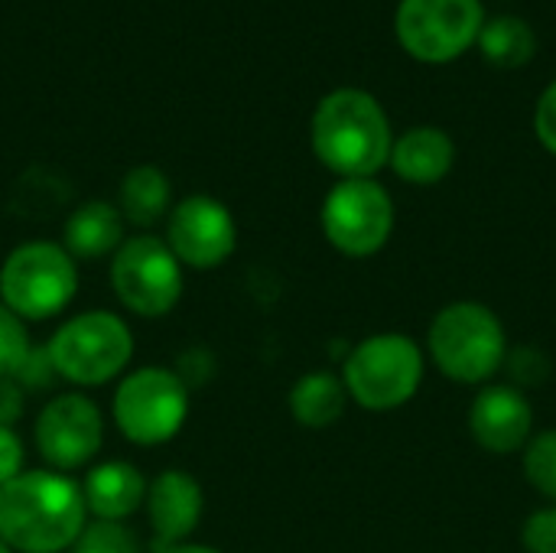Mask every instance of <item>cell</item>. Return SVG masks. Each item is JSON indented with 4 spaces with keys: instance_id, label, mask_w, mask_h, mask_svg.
<instances>
[{
    "instance_id": "obj_1",
    "label": "cell",
    "mask_w": 556,
    "mask_h": 553,
    "mask_svg": "<svg viewBox=\"0 0 556 553\" xmlns=\"http://www.w3.org/2000/svg\"><path fill=\"white\" fill-rule=\"evenodd\" d=\"M85 499L62 473H20L0 486V541L20 553L68 551L85 531Z\"/></svg>"
},
{
    "instance_id": "obj_2",
    "label": "cell",
    "mask_w": 556,
    "mask_h": 553,
    "mask_svg": "<svg viewBox=\"0 0 556 553\" xmlns=\"http://www.w3.org/2000/svg\"><path fill=\"white\" fill-rule=\"evenodd\" d=\"M391 127L381 104L358 88L326 95L313 117V150L342 179H371L391 160Z\"/></svg>"
},
{
    "instance_id": "obj_3",
    "label": "cell",
    "mask_w": 556,
    "mask_h": 553,
    "mask_svg": "<svg viewBox=\"0 0 556 553\" xmlns=\"http://www.w3.org/2000/svg\"><path fill=\"white\" fill-rule=\"evenodd\" d=\"M427 345L433 365L459 385H482L508 362V336L502 319L472 300L443 306L430 323Z\"/></svg>"
},
{
    "instance_id": "obj_4",
    "label": "cell",
    "mask_w": 556,
    "mask_h": 553,
    "mask_svg": "<svg viewBox=\"0 0 556 553\" xmlns=\"http://www.w3.org/2000/svg\"><path fill=\"white\" fill-rule=\"evenodd\" d=\"M424 381V349L401 332H378L362 339L342 368V385L365 411L404 407Z\"/></svg>"
},
{
    "instance_id": "obj_5",
    "label": "cell",
    "mask_w": 556,
    "mask_h": 553,
    "mask_svg": "<svg viewBox=\"0 0 556 553\" xmlns=\"http://www.w3.org/2000/svg\"><path fill=\"white\" fill-rule=\"evenodd\" d=\"M78 290L75 257L52 241L13 248L0 267V303L23 323L59 316Z\"/></svg>"
},
{
    "instance_id": "obj_6",
    "label": "cell",
    "mask_w": 556,
    "mask_h": 553,
    "mask_svg": "<svg viewBox=\"0 0 556 553\" xmlns=\"http://www.w3.org/2000/svg\"><path fill=\"white\" fill-rule=\"evenodd\" d=\"M134 355V336L114 313L91 310L65 326L49 342V365L72 385L94 388L117 378Z\"/></svg>"
},
{
    "instance_id": "obj_7",
    "label": "cell",
    "mask_w": 556,
    "mask_h": 553,
    "mask_svg": "<svg viewBox=\"0 0 556 553\" xmlns=\"http://www.w3.org/2000/svg\"><path fill=\"white\" fill-rule=\"evenodd\" d=\"M189 414V391L169 368H140L127 375L114 394V424L137 447L173 440Z\"/></svg>"
},
{
    "instance_id": "obj_8",
    "label": "cell",
    "mask_w": 556,
    "mask_h": 553,
    "mask_svg": "<svg viewBox=\"0 0 556 553\" xmlns=\"http://www.w3.org/2000/svg\"><path fill=\"white\" fill-rule=\"evenodd\" d=\"M111 284H114L117 300L130 313L143 319H156V316H166L179 303L182 267L166 241L153 235H140V238H127L114 251Z\"/></svg>"
},
{
    "instance_id": "obj_9",
    "label": "cell",
    "mask_w": 556,
    "mask_h": 553,
    "mask_svg": "<svg viewBox=\"0 0 556 553\" xmlns=\"http://www.w3.org/2000/svg\"><path fill=\"white\" fill-rule=\"evenodd\" d=\"M323 231L349 257L378 254L394 231V202L375 179H342L323 202Z\"/></svg>"
},
{
    "instance_id": "obj_10",
    "label": "cell",
    "mask_w": 556,
    "mask_h": 553,
    "mask_svg": "<svg viewBox=\"0 0 556 553\" xmlns=\"http://www.w3.org/2000/svg\"><path fill=\"white\" fill-rule=\"evenodd\" d=\"M482 33L479 0H404L397 36L424 62H446L466 52Z\"/></svg>"
},
{
    "instance_id": "obj_11",
    "label": "cell",
    "mask_w": 556,
    "mask_h": 553,
    "mask_svg": "<svg viewBox=\"0 0 556 553\" xmlns=\"http://www.w3.org/2000/svg\"><path fill=\"white\" fill-rule=\"evenodd\" d=\"M101 440H104L101 411L85 394L52 398L36 420L39 456L59 473L78 469L88 460H94L101 450Z\"/></svg>"
},
{
    "instance_id": "obj_12",
    "label": "cell",
    "mask_w": 556,
    "mask_h": 553,
    "mask_svg": "<svg viewBox=\"0 0 556 553\" xmlns=\"http://www.w3.org/2000/svg\"><path fill=\"white\" fill-rule=\"evenodd\" d=\"M166 244L179 264L212 271L235 254L238 225L231 212L212 196H189L169 212Z\"/></svg>"
},
{
    "instance_id": "obj_13",
    "label": "cell",
    "mask_w": 556,
    "mask_h": 553,
    "mask_svg": "<svg viewBox=\"0 0 556 553\" xmlns=\"http://www.w3.org/2000/svg\"><path fill=\"white\" fill-rule=\"evenodd\" d=\"M472 440L489 453H518L534 437V407L515 385L482 388L469 407Z\"/></svg>"
},
{
    "instance_id": "obj_14",
    "label": "cell",
    "mask_w": 556,
    "mask_h": 553,
    "mask_svg": "<svg viewBox=\"0 0 556 553\" xmlns=\"http://www.w3.org/2000/svg\"><path fill=\"white\" fill-rule=\"evenodd\" d=\"M143 505L150 515L156 551L166 553L186 544V538L195 531L202 518V486L182 469H166L147 486Z\"/></svg>"
},
{
    "instance_id": "obj_15",
    "label": "cell",
    "mask_w": 556,
    "mask_h": 553,
    "mask_svg": "<svg viewBox=\"0 0 556 553\" xmlns=\"http://www.w3.org/2000/svg\"><path fill=\"white\" fill-rule=\"evenodd\" d=\"M81 499L85 508L98 518V521H124L130 518L143 499H147V482L137 473V466L111 460L94 466L85 482H81Z\"/></svg>"
},
{
    "instance_id": "obj_16",
    "label": "cell",
    "mask_w": 556,
    "mask_h": 553,
    "mask_svg": "<svg viewBox=\"0 0 556 553\" xmlns=\"http://www.w3.org/2000/svg\"><path fill=\"white\" fill-rule=\"evenodd\" d=\"M456 160L453 140L437 127H414L391 147V166L401 179L414 186L440 183Z\"/></svg>"
},
{
    "instance_id": "obj_17",
    "label": "cell",
    "mask_w": 556,
    "mask_h": 553,
    "mask_svg": "<svg viewBox=\"0 0 556 553\" xmlns=\"http://www.w3.org/2000/svg\"><path fill=\"white\" fill-rule=\"evenodd\" d=\"M124 244V215L111 202H85L65 222V251L81 261L104 257Z\"/></svg>"
},
{
    "instance_id": "obj_18",
    "label": "cell",
    "mask_w": 556,
    "mask_h": 553,
    "mask_svg": "<svg viewBox=\"0 0 556 553\" xmlns=\"http://www.w3.org/2000/svg\"><path fill=\"white\" fill-rule=\"evenodd\" d=\"M345 404H349V391L342 378L329 372H309L290 391V414L300 427H309V430L339 424L345 414Z\"/></svg>"
},
{
    "instance_id": "obj_19",
    "label": "cell",
    "mask_w": 556,
    "mask_h": 553,
    "mask_svg": "<svg viewBox=\"0 0 556 553\" xmlns=\"http://www.w3.org/2000/svg\"><path fill=\"white\" fill-rule=\"evenodd\" d=\"M121 215L140 228L160 222L169 212V179L156 166H134L121 179Z\"/></svg>"
},
{
    "instance_id": "obj_20",
    "label": "cell",
    "mask_w": 556,
    "mask_h": 553,
    "mask_svg": "<svg viewBox=\"0 0 556 553\" xmlns=\"http://www.w3.org/2000/svg\"><path fill=\"white\" fill-rule=\"evenodd\" d=\"M479 36H482V52L502 68H518L534 55V33L515 16L489 20Z\"/></svg>"
},
{
    "instance_id": "obj_21",
    "label": "cell",
    "mask_w": 556,
    "mask_h": 553,
    "mask_svg": "<svg viewBox=\"0 0 556 553\" xmlns=\"http://www.w3.org/2000/svg\"><path fill=\"white\" fill-rule=\"evenodd\" d=\"M33 355L26 323L0 303V381H13L26 372Z\"/></svg>"
},
{
    "instance_id": "obj_22",
    "label": "cell",
    "mask_w": 556,
    "mask_h": 553,
    "mask_svg": "<svg viewBox=\"0 0 556 553\" xmlns=\"http://www.w3.org/2000/svg\"><path fill=\"white\" fill-rule=\"evenodd\" d=\"M525 476L544 499L556 502V430H544L528 440Z\"/></svg>"
},
{
    "instance_id": "obj_23",
    "label": "cell",
    "mask_w": 556,
    "mask_h": 553,
    "mask_svg": "<svg viewBox=\"0 0 556 553\" xmlns=\"http://www.w3.org/2000/svg\"><path fill=\"white\" fill-rule=\"evenodd\" d=\"M72 553H137V544L134 535L124 531L117 521H94L85 525V531L72 544Z\"/></svg>"
},
{
    "instance_id": "obj_24",
    "label": "cell",
    "mask_w": 556,
    "mask_h": 553,
    "mask_svg": "<svg viewBox=\"0 0 556 553\" xmlns=\"http://www.w3.org/2000/svg\"><path fill=\"white\" fill-rule=\"evenodd\" d=\"M521 544L528 553H556V505L534 512L525 521Z\"/></svg>"
},
{
    "instance_id": "obj_25",
    "label": "cell",
    "mask_w": 556,
    "mask_h": 553,
    "mask_svg": "<svg viewBox=\"0 0 556 553\" xmlns=\"http://www.w3.org/2000/svg\"><path fill=\"white\" fill-rule=\"evenodd\" d=\"M23 473V443L20 437L0 424V486L16 479Z\"/></svg>"
},
{
    "instance_id": "obj_26",
    "label": "cell",
    "mask_w": 556,
    "mask_h": 553,
    "mask_svg": "<svg viewBox=\"0 0 556 553\" xmlns=\"http://www.w3.org/2000/svg\"><path fill=\"white\" fill-rule=\"evenodd\" d=\"M534 127H538V137L541 143L556 153V81L541 95V104H538V117H534Z\"/></svg>"
},
{
    "instance_id": "obj_27",
    "label": "cell",
    "mask_w": 556,
    "mask_h": 553,
    "mask_svg": "<svg viewBox=\"0 0 556 553\" xmlns=\"http://www.w3.org/2000/svg\"><path fill=\"white\" fill-rule=\"evenodd\" d=\"M20 407H23V398H20L16 385L13 381H0V424L10 427L13 417L20 414Z\"/></svg>"
},
{
    "instance_id": "obj_28",
    "label": "cell",
    "mask_w": 556,
    "mask_h": 553,
    "mask_svg": "<svg viewBox=\"0 0 556 553\" xmlns=\"http://www.w3.org/2000/svg\"><path fill=\"white\" fill-rule=\"evenodd\" d=\"M166 553H218L215 548H199V544H179V548H173V551Z\"/></svg>"
},
{
    "instance_id": "obj_29",
    "label": "cell",
    "mask_w": 556,
    "mask_h": 553,
    "mask_svg": "<svg viewBox=\"0 0 556 553\" xmlns=\"http://www.w3.org/2000/svg\"><path fill=\"white\" fill-rule=\"evenodd\" d=\"M0 553H13V551H10V548H7V544L0 541Z\"/></svg>"
}]
</instances>
